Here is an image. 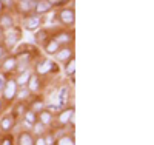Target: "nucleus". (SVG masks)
<instances>
[{
	"label": "nucleus",
	"mask_w": 154,
	"mask_h": 145,
	"mask_svg": "<svg viewBox=\"0 0 154 145\" xmlns=\"http://www.w3.org/2000/svg\"><path fill=\"white\" fill-rule=\"evenodd\" d=\"M16 87H17V84H16L14 80H9V82L5 84V96H6L8 99L14 97V94H16Z\"/></svg>",
	"instance_id": "1"
},
{
	"label": "nucleus",
	"mask_w": 154,
	"mask_h": 145,
	"mask_svg": "<svg viewBox=\"0 0 154 145\" xmlns=\"http://www.w3.org/2000/svg\"><path fill=\"white\" fill-rule=\"evenodd\" d=\"M40 25V19L38 17H29L26 22H25V28L26 30H35Z\"/></svg>",
	"instance_id": "2"
},
{
	"label": "nucleus",
	"mask_w": 154,
	"mask_h": 145,
	"mask_svg": "<svg viewBox=\"0 0 154 145\" xmlns=\"http://www.w3.org/2000/svg\"><path fill=\"white\" fill-rule=\"evenodd\" d=\"M19 37H20V34H19V31H9L8 34H6V43L11 46V45H14L17 40H19Z\"/></svg>",
	"instance_id": "3"
},
{
	"label": "nucleus",
	"mask_w": 154,
	"mask_h": 145,
	"mask_svg": "<svg viewBox=\"0 0 154 145\" xmlns=\"http://www.w3.org/2000/svg\"><path fill=\"white\" fill-rule=\"evenodd\" d=\"M60 19L65 22V23H71L74 20V14H72V11L71 9H63L60 12Z\"/></svg>",
	"instance_id": "4"
},
{
	"label": "nucleus",
	"mask_w": 154,
	"mask_h": 145,
	"mask_svg": "<svg viewBox=\"0 0 154 145\" xmlns=\"http://www.w3.org/2000/svg\"><path fill=\"white\" fill-rule=\"evenodd\" d=\"M54 67V65H53V62H51V60H45L43 63H40V65H38V67H37V70H38V73H42V74H45V73H48L51 68H53Z\"/></svg>",
	"instance_id": "5"
},
{
	"label": "nucleus",
	"mask_w": 154,
	"mask_h": 145,
	"mask_svg": "<svg viewBox=\"0 0 154 145\" xmlns=\"http://www.w3.org/2000/svg\"><path fill=\"white\" fill-rule=\"evenodd\" d=\"M49 8H51L49 2H37L35 3V11L37 12H46Z\"/></svg>",
	"instance_id": "6"
},
{
	"label": "nucleus",
	"mask_w": 154,
	"mask_h": 145,
	"mask_svg": "<svg viewBox=\"0 0 154 145\" xmlns=\"http://www.w3.org/2000/svg\"><path fill=\"white\" fill-rule=\"evenodd\" d=\"M74 114V111L72 110H66V111H63L62 114H60V122L62 124H66L69 119H71V116Z\"/></svg>",
	"instance_id": "7"
},
{
	"label": "nucleus",
	"mask_w": 154,
	"mask_h": 145,
	"mask_svg": "<svg viewBox=\"0 0 154 145\" xmlns=\"http://www.w3.org/2000/svg\"><path fill=\"white\" fill-rule=\"evenodd\" d=\"M66 100H68V88H62L60 93H59V102L65 103Z\"/></svg>",
	"instance_id": "8"
},
{
	"label": "nucleus",
	"mask_w": 154,
	"mask_h": 145,
	"mask_svg": "<svg viewBox=\"0 0 154 145\" xmlns=\"http://www.w3.org/2000/svg\"><path fill=\"white\" fill-rule=\"evenodd\" d=\"M28 84H29V90H31V91H35V90L38 88V80H37L35 76H29Z\"/></svg>",
	"instance_id": "9"
},
{
	"label": "nucleus",
	"mask_w": 154,
	"mask_h": 145,
	"mask_svg": "<svg viewBox=\"0 0 154 145\" xmlns=\"http://www.w3.org/2000/svg\"><path fill=\"white\" fill-rule=\"evenodd\" d=\"M20 145H32V139H31V136L26 134V133H23V134L20 136Z\"/></svg>",
	"instance_id": "10"
},
{
	"label": "nucleus",
	"mask_w": 154,
	"mask_h": 145,
	"mask_svg": "<svg viewBox=\"0 0 154 145\" xmlns=\"http://www.w3.org/2000/svg\"><path fill=\"white\" fill-rule=\"evenodd\" d=\"M28 80H29V73L25 71V73L19 77V80H17L16 84H17V85H25V84H28Z\"/></svg>",
	"instance_id": "11"
},
{
	"label": "nucleus",
	"mask_w": 154,
	"mask_h": 145,
	"mask_svg": "<svg viewBox=\"0 0 154 145\" xmlns=\"http://www.w3.org/2000/svg\"><path fill=\"white\" fill-rule=\"evenodd\" d=\"M0 25H2L3 28H11V26H12V20H11V17L3 16V17H2V20H0Z\"/></svg>",
	"instance_id": "12"
},
{
	"label": "nucleus",
	"mask_w": 154,
	"mask_h": 145,
	"mask_svg": "<svg viewBox=\"0 0 154 145\" xmlns=\"http://www.w3.org/2000/svg\"><path fill=\"white\" fill-rule=\"evenodd\" d=\"M69 56H71V51H69V49H62L59 54H57V59H59V60H66Z\"/></svg>",
	"instance_id": "13"
},
{
	"label": "nucleus",
	"mask_w": 154,
	"mask_h": 145,
	"mask_svg": "<svg viewBox=\"0 0 154 145\" xmlns=\"http://www.w3.org/2000/svg\"><path fill=\"white\" fill-rule=\"evenodd\" d=\"M57 48H59V43L57 42H49L48 46H46V51L49 52V54H53V52L57 51Z\"/></svg>",
	"instance_id": "14"
},
{
	"label": "nucleus",
	"mask_w": 154,
	"mask_h": 145,
	"mask_svg": "<svg viewBox=\"0 0 154 145\" xmlns=\"http://www.w3.org/2000/svg\"><path fill=\"white\" fill-rule=\"evenodd\" d=\"M16 67V59H8L5 63H3V68L5 70H12Z\"/></svg>",
	"instance_id": "15"
},
{
	"label": "nucleus",
	"mask_w": 154,
	"mask_h": 145,
	"mask_svg": "<svg viewBox=\"0 0 154 145\" xmlns=\"http://www.w3.org/2000/svg\"><path fill=\"white\" fill-rule=\"evenodd\" d=\"M40 119H42L43 124H49L51 122V114L49 113H42L40 114Z\"/></svg>",
	"instance_id": "16"
},
{
	"label": "nucleus",
	"mask_w": 154,
	"mask_h": 145,
	"mask_svg": "<svg viewBox=\"0 0 154 145\" xmlns=\"http://www.w3.org/2000/svg\"><path fill=\"white\" fill-rule=\"evenodd\" d=\"M74 68H75V62H74V59L68 63V67H66V73L68 74H72L74 73Z\"/></svg>",
	"instance_id": "17"
},
{
	"label": "nucleus",
	"mask_w": 154,
	"mask_h": 145,
	"mask_svg": "<svg viewBox=\"0 0 154 145\" xmlns=\"http://www.w3.org/2000/svg\"><path fill=\"white\" fill-rule=\"evenodd\" d=\"M59 145H74V142L69 137H63V139L59 140Z\"/></svg>",
	"instance_id": "18"
},
{
	"label": "nucleus",
	"mask_w": 154,
	"mask_h": 145,
	"mask_svg": "<svg viewBox=\"0 0 154 145\" xmlns=\"http://www.w3.org/2000/svg\"><path fill=\"white\" fill-rule=\"evenodd\" d=\"M11 124H12V121L9 119V117H5V119L2 121V127H3L5 130H8V128L11 127Z\"/></svg>",
	"instance_id": "19"
},
{
	"label": "nucleus",
	"mask_w": 154,
	"mask_h": 145,
	"mask_svg": "<svg viewBox=\"0 0 154 145\" xmlns=\"http://www.w3.org/2000/svg\"><path fill=\"white\" fill-rule=\"evenodd\" d=\"M69 40V36H66V34H60V36H57V43L59 42H68Z\"/></svg>",
	"instance_id": "20"
},
{
	"label": "nucleus",
	"mask_w": 154,
	"mask_h": 145,
	"mask_svg": "<svg viewBox=\"0 0 154 145\" xmlns=\"http://www.w3.org/2000/svg\"><path fill=\"white\" fill-rule=\"evenodd\" d=\"M19 97H28V90H20L19 91Z\"/></svg>",
	"instance_id": "21"
},
{
	"label": "nucleus",
	"mask_w": 154,
	"mask_h": 145,
	"mask_svg": "<svg viewBox=\"0 0 154 145\" xmlns=\"http://www.w3.org/2000/svg\"><path fill=\"white\" fill-rule=\"evenodd\" d=\"M26 121H28L29 124L34 122V113H26Z\"/></svg>",
	"instance_id": "22"
},
{
	"label": "nucleus",
	"mask_w": 154,
	"mask_h": 145,
	"mask_svg": "<svg viewBox=\"0 0 154 145\" xmlns=\"http://www.w3.org/2000/svg\"><path fill=\"white\" fill-rule=\"evenodd\" d=\"M40 108H42V103H40V102L34 103V110H35V111H40Z\"/></svg>",
	"instance_id": "23"
},
{
	"label": "nucleus",
	"mask_w": 154,
	"mask_h": 145,
	"mask_svg": "<svg viewBox=\"0 0 154 145\" xmlns=\"http://www.w3.org/2000/svg\"><path fill=\"white\" fill-rule=\"evenodd\" d=\"M3 88H5V80H3V77L0 76V91H2Z\"/></svg>",
	"instance_id": "24"
},
{
	"label": "nucleus",
	"mask_w": 154,
	"mask_h": 145,
	"mask_svg": "<svg viewBox=\"0 0 154 145\" xmlns=\"http://www.w3.org/2000/svg\"><path fill=\"white\" fill-rule=\"evenodd\" d=\"M45 143H48V145H51V143H53V137H51V136H48V137L45 139Z\"/></svg>",
	"instance_id": "25"
},
{
	"label": "nucleus",
	"mask_w": 154,
	"mask_h": 145,
	"mask_svg": "<svg viewBox=\"0 0 154 145\" xmlns=\"http://www.w3.org/2000/svg\"><path fill=\"white\" fill-rule=\"evenodd\" d=\"M37 145H46V143H45L43 139H38V140H37Z\"/></svg>",
	"instance_id": "26"
},
{
	"label": "nucleus",
	"mask_w": 154,
	"mask_h": 145,
	"mask_svg": "<svg viewBox=\"0 0 154 145\" xmlns=\"http://www.w3.org/2000/svg\"><path fill=\"white\" fill-rule=\"evenodd\" d=\"M3 56H5V51H3V48H2V46H0V59H2Z\"/></svg>",
	"instance_id": "27"
},
{
	"label": "nucleus",
	"mask_w": 154,
	"mask_h": 145,
	"mask_svg": "<svg viewBox=\"0 0 154 145\" xmlns=\"http://www.w3.org/2000/svg\"><path fill=\"white\" fill-rule=\"evenodd\" d=\"M0 2H3L5 5H11V0H0Z\"/></svg>",
	"instance_id": "28"
},
{
	"label": "nucleus",
	"mask_w": 154,
	"mask_h": 145,
	"mask_svg": "<svg viewBox=\"0 0 154 145\" xmlns=\"http://www.w3.org/2000/svg\"><path fill=\"white\" fill-rule=\"evenodd\" d=\"M3 145H11V143H9V140H8V139H6V140H5V142H3Z\"/></svg>",
	"instance_id": "29"
},
{
	"label": "nucleus",
	"mask_w": 154,
	"mask_h": 145,
	"mask_svg": "<svg viewBox=\"0 0 154 145\" xmlns=\"http://www.w3.org/2000/svg\"><path fill=\"white\" fill-rule=\"evenodd\" d=\"M20 2H28V0H20Z\"/></svg>",
	"instance_id": "30"
}]
</instances>
